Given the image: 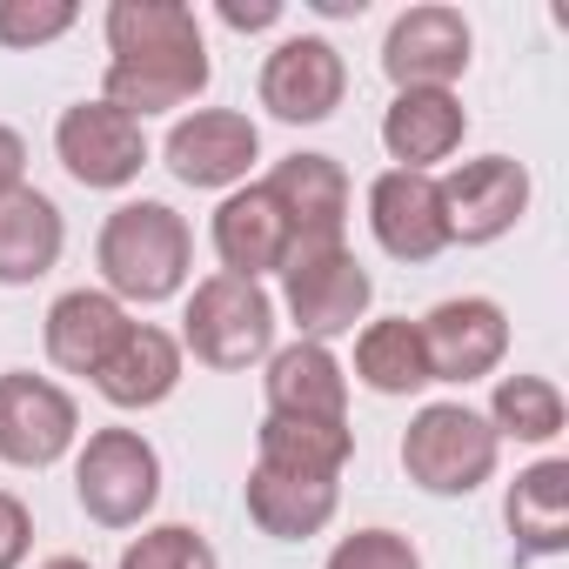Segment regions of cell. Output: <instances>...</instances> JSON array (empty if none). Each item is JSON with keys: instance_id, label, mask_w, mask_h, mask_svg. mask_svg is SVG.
<instances>
[{"instance_id": "7402d4cb", "label": "cell", "mask_w": 569, "mask_h": 569, "mask_svg": "<svg viewBox=\"0 0 569 569\" xmlns=\"http://www.w3.org/2000/svg\"><path fill=\"white\" fill-rule=\"evenodd\" d=\"M68 248V221L41 188L0 194V289H28L41 281Z\"/></svg>"}, {"instance_id": "30bf717a", "label": "cell", "mask_w": 569, "mask_h": 569, "mask_svg": "<svg viewBox=\"0 0 569 569\" xmlns=\"http://www.w3.org/2000/svg\"><path fill=\"white\" fill-rule=\"evenodd\" d=\"M422 356H429V382H482L502 369L509 356V316L489 296H449L436 302L422 322Z\"/></svg>"}, {"instance_id": "9c48e42d", "label": "cell", "mask_w": 569, "mask_h": 569, "mask_svg": "<svg viewBox=\"0 0 569 569\" xmlns=\"http://www.w3.org/2000/svg\"><path fill=\"white\" fill-rule=\"evenodd\" d=\"M54 154L81 188H128L148 168V134L114 101H81L54 121Z\"/></svg>"}, {"instance_id": "3957f363", "label": "cell", "mask_w": 569, "mask_h": 569, "mask_svg": "<svg viewBox=\"0 0 569 569\" xmlns=\"http://www.w3.org/2000/svg\"><path fill=\"white\" fill-rule=\"evenodd\" d=\"M281 302H289V316H296V342H336V336H349L362 316H369V302H376V274L356 261V248L349 241H296L289 248V261H281Z\"/></svg>"}, {"instance_id": "f1b7e54d", "label": "cell", "mask_w": 569, "mask_h": 569, "mask_svg": "<svg viewBox=\"0 0 569 569\" xmlns=\"http://www.w3.org/2000/svg\"><path fill=\"white\" fill-rule=\"evenodd\" d=\"M322 569H422V556H416V542L396 536V529H356V536H342V542L329 549Z\"/></svg>"}, {"instance_id": "f546056e", "label": "cell", "mask_w": 569, "mask_h": 569, "mask_svg": "<svg viewBox=\"0 0 569 569\" xmlns=\"http://www.w3.org/2000/svg\"><path fill=\"white\" fill-rule=\"evenodd\" d=\"M34 549V516L14 489H0V569H21Z\"/></svg>"}, {"instance_id": "d4e9b609", "label": "cell", "mask_w": 569, "mask_h": 569, "mask_svg": "<svg viewBox=\"0 0 569 569\" xmlns=\"http://www.w3.org/2000/svg\"><path fill=\"white\" fill-rule=\"evenodd\" d=\"M356 376H362V389H376V396H416V389H429L422 329H416L409 316L369 322V329L356 336Z\"/></svg>"}, {"instance_id": "4fadbf2b", "label": "cell", "mask_w": 569, "mask_h": 569, "mask_svg": "<svg viewBox=\"0 0 569 569\" xmlns=\"http://www.w3.org/2000/svg\"><path fill=\"white\" fill-rule=\"evenodd\" d=\"M462 68H469V21L456 8H436L429 0V8L396 14V28L382 41V74L396 81V94L449 88V81H462Z\"/></svg>"}, {"instance_id": "9a60e30c", "label": "cell", "mask_w": 569, "mask_h": 569, "mask_svg": "<svg viewBox=\"0 0 569 569\" xmlns=\"http://www.w3.org/2000/svg\"><path fill=\"white\" fill-rule=\"evenodd\" d=\"M281 208V221H289L296 241H342L349 228V174L336 154H289L274 161V174L261 181Z\"/></svg>"}, {"instance_id": "2e32d148", "label": "cell", "mask_w": 569, "mask_h": 569, "mask_svg": "<svg viewBox=\"0 0 569 569\" xmlns=\"http://www.w3.org/2000/svg\"><path fill=\"white\" fill-rule=\"evenodd\" d=\"M336 509H342V482L336 476H296V469H268V462L248 469V516L274 542L322 536L336 522Z\"/></svg>"}, {"instance_id": "1f68e13d", "label": "cell", "mask_w": 569, "mask_h": 569, "mask_svg": "<svg viewBox=\"0 0 569 569\" xmlns=\"http://www.w3.org/2000/svg\"><path fill=\"white\" fill-rule=\"evenodd\" d=\"M221 21L234 34H254V28H274L281 21V0H254V8H241V0H221Z\"/></svg>"}, {"instance_id": "d6a6232c", "label": "cell", "mask_w": 569, "mask_h": 569, "mask_svg": "<svg viewBox=\"0 0 569 569\" xmlns=\"http://www.w3.org/2000/svg\"><path fill=\"white\" fill-rule=\"evenodd\" d=\"M41 569H94V562H81V556H48Z\"/></svg>"}, {"instance_id": "5b68a950", "label": "cell", "mask_w": 569, "mask_h": 569, "mask_svg": "<svg viewBox=\"0 0 569 569\" xmlns=\"http://www.w3.org/2000/svg\"><path fill=\"white\" fill-rule=\"evenodd\" d=\"M496 456H502V442H496V429L469 402H429L402 429V469L429 496H469V489H482L496 476Z\"/></svg>"}, {"instance_id": "cb8c5ba5", "label": "cell", "mask_w": 569, "mask_h": 569, "mask_svg": "<svg viewBox=\"0 0 569 569\" xmlns=\"http://www.w3.org/2000/svg\"><path fill=\"white\" fill-rule=\"evenodd\" d=\"M254 449H261L254 462H268V469L336 476L342 482V469L356 456V436H349V422H289V416H268L261 436H254Z\"/></svg>"}, {"instance_id": "e0dca14e", "label": "cell", "mask_w": 569, "mask_h": 569, "mask_svg": "<svg viewBox=\"0 0 569 569\" xmlns=\"http://www.w3.org/2000/svg\"><path fill=\"white\" fill-rule=\"evenodd\" d=\"M296 234L281 221L274 194L268 188H234L221 208H214V254H221V274H241V281H261V274H281Z\"/></svg>"}, {"instance_id": "277c9868", "label": "cell", "mask_w": 569, "mask_h": 569, "mask_svg": "<svg viewBox=\"0 0 569 569\" xmlns=\"http://www.w3.org/2000/svg\"><path fill=\"white\" fill-rule=\"evenodd\" d=\"M181 349H194V362L208 369H248L274 356V302L261 281L241 274H208L194 281L188 316H181Z\"/></svg>"}, {"instance_id": "8992f818", "label": "cell", "mask_w": 569, "mask_h": 569, "mask_svg": "<svg viewBox=\"0 0 569 569\" xmlns=\"http://www.w3.org/2000/svg\"><path fill=\"white\" fill-rule=\"evenodd\" d=\"M74 496L101 529H134L161 502V456L141 429H94L74 456Z\"/></svg>"}, {"instance_id": "7a4b0ae2", "label": "cell", "mask_w": 569, "mask_h": 569, "mask_svg": "<svg viewBox=\"0 0 569 569\" xmlns=\"http://www.w3.org/2000/svg\"><path fill=\"white\" fill-rule=\"evenodd\" d=\"M94 261H101V281L108 296L128 309H154L168 296L188 289V261H194V234L188 221L168 208V201H121L108 221H101V241H94Z\"/></svg>"}, {"instance_id": "52a82bcc", "label": "cell", "mask_w": 569, "mask_h": 569, "mask_svg": "<svg viewBox=\"0 0 569 569\" xmlns=\"http://www.w3.org/2000/svg\"><path fill=\"white\" fill-rule=\"evenodd\" d=\"M442 194V228L449 241L462 248H482V241H502L522 214H529V168L509 161V154H476L462 168H449L436 181Z\"/></svg>"}, {"instance_id": "5bb4252c", "label": "cell", "mask_w": 569, "mask_h": 569, "mask_svg": "<svg viewBox=\"0 0 569 569\" xmlns=\"http://www.w3.org/2000/svg\"><path fill=\"white\" fill-rule=\"evenodd\" d=\"M369 228H376L382 254H396V261H436L449 248L436 174H409V168L376 174V188H369Z\"/></svg>"}, {"instance_id": "4316f807", "label": "cell", "mask_w": 569, "mask_h": 569, "mask_svg": "<svg viewBox=\"0 0 569 569\" xmlns=\"http://www.w3.org/2000/svg\"><path fill=\"white\" fill-rule=\"evenodd\" d=\"M121 569H221L214 562V542L188 522H154L141 529L128 549H121Z\"/></svg>"}, {"instance_id": "603a6c76", "label": "cell", "mask_w": 569, "mask_h": 569, "mask_svg": "<svg viewBox=\"0 0 569 569\" xmlns=\"http://www.w3.org/2000/svg\"><path fill=\"white\" fill-rule=\"evenodd\" d=\"M502 522L522 556H562L569 549V462L562 456L529 462L502 496Z\"/></svg>"}, {"instance_id": "ac0fdd59", "label": "cell", "mask_w": 569, "mask_h": 569, "mask_svg": "<svg viewBox=\"0 0 569 569\" xmlns=\"http://www.w3.org/2000/svg\"><path fill=\"white\" fill-rule=\"evenodd\" d=\"M268 416L289 422H349V376L336 349L322 342H289L268 356Z\"/></svg>"}, {"instance_id": "6da1fadb", "label": "cell", "mask_w": 569, "mask_h": 569, "mask_svg": "<svg viewBox=\"0 0 569 569\" xmlns=\"http://www.w3.org/2000/svg\"><path fill=\"white\" fill-rule=\"evenodd\" d=\"M208 41L181 0H114L108 8V81L101 101L148 121L168 108H188L208 88Z\"/></svg>"}, {"instance_id": "7c38bea8", "label": "cell", "mask_w": 569, "mask_h": 569, "mask_svg": "<svg viewBox=\"0 0 569 569\" xmlns=\"http://www.w3.org/2000/svg\"><path fill=\"white\" fill-rule=\"evenodd\" d=\"M161 154H168V174L181 188H228L234 194L248 181L254 154H261V134L234 108H194V114L174 121V134H168Z\"/></svg>"}, {"instance_id": "8fae6325", "label": "cell", "mask_w": 569, "mask_h": 569, "mask_svg": "<svg viewBox=\"0 0 569 569\" xmlns=\"http://www.w3.org/2000/svg\"><path fill=\"white\" fill-rule=\"evenodd\" d=\"M342 94H349V68H342L336 41H322V34H289L261 61V108L274 121H296V128L329 121L342 108Z\"/></svg>"}, {"instance_id": "484cf974", "label": "cell", "mask_w": 569, "mask_h": 569, "mask_svg": "<svg viewBox=\"0 0 569 569\" xmlns=\"http://www.w3.org/2000/svg\"><path fill=\"white\" fill-rule=\"evenodd\" d=\"M482 422L496 429V442H556L569 422V402L549 376H502Z\"/></svg>"}, {"instance_id": "ffe728a7", "label": "cell", "mask_w": 569, "mask_h": 569, "mask_svg": "<svg viewBox=\"0 0 569 569\" xmlns=\"http://www.w3.org/2000/svg\"><path fill=\"white\" fill-rule=\"evenodd\" d=\"M181 382V342L154 322H128V336L114 342V356L94 369V389L114 402V409H154L168 402Z\"/></svg>"}, {"instance_id": "4dcf8cb0", "label": "cell", "mask_w": 569, "mask_h": 569, "mask_svg": "<svg viewBox=\"0 0 569 569\" xmlns=\"http://www.w3.org/2000/svg\"><path fill=\"white\" fill-rule=\"evenodd\" d=\"M14 188H28V141L0 121V194H14Z\"/></svg>"}, {"instance_id": "44dd1931", "label": "cell", "mask_w": 569, "mask_h": 569, "mask_svg": "<svg viewBox=\"0 0 569 569\" xmlns=\"http://www.w3.org/2000/svg\"><path fill=\"white\" fill-rule=\"evenodd\" d=\"M128 336V309L108 296V289H68L54 309H48V362L68 369V376H88L114 356V342Z\"/></svg>"}, {"instance_id": "83f0119b", "label": "cell", "mask_w": 569, "mask_h": 569, "mask_svg": "<svg viewBox=\"0 0 569 569\" xmlns=\"http://www.w3.org/2000/svg\"><path fill=\"white\" fill-rule=\"evenodd\" d=\"M81 21L74 0H0V48H48Z\"/></svg>"}, {"instance_id": "ba28073f", "label": "cell", "mask_w": 569, "mask_h": 569, "mask_svg": "<svg viewBox=\"0 0 569 569\" xmlns=\"http://www.w3.org/2000/svg\"><path fill=\"white\" fill-rule=\"evenodd\" d=\"M74 436H81V409L61 382L28 376V369L0 376V462L48 469L74 449Z\"/></svg>"}, {"instance_id": "d6986e66", "label": "cell", "mask_w": 569, "mask_h": 569, "mask_svg": "<svg viewBox=\"0 0 569 569\" xmlns=\"http://www.w3.org/2000/svg\"><path fill=\"white\" fill-rule=\"evenodd\" d=\"M462 134H469V114H462V101L449 88H409L382 114V148L409 174H429L436 161H449L462 148Z\"/></svg>"}]
</instances>
